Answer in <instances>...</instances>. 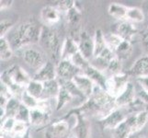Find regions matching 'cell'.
Segmentation results:
<instances>
[{"label":"cell","mask_w":148,"mask_h":138,"mask_svg":"<svg viewBox=\"0 0 148 138\" xmlns=\"http://www.w3.org/2000/svg\"><path fill=\"white\" fill-rule=\"evenodd\" d=\"M42 29V26H40L34 20H27L18 25L9 40H8L14 51L21 50L39 43Z\"/></svg>","instance_id":"cell-1"},{"label":"cell","mask_w":148,"mask_h":138,"mask_svg":"<svg viewBox=\"0 0 148 138\" xmlns=\"http://www.w3.org/2000/svg\"><path fill=\"white\" fill-rule=\"evenodd\" d=\"M64 39H62L59 32L53 27L42 26L39 41V46L49 60L57 65L62 59V49Z\"/></svg>","instance_id":"cell-2"},{"label":"cell","mask_w":148,"mask_h":138,"mask_svg":"<svg viewBox=\"0 0 148 138\" xmlns=\"http://www.w3.org/2000/svg\"><path fill=\"white\" fill-rule=\"evenodd\" d=\"M32 79L26 71L17 65L10 66L1 73V82L10 89L13 97L19 100Z\"/></svg>","instance_id":"cell-3"},{"label":"cell","mask_w":148,"mask_h":138,"mask_svg":"<svg viewBox=\"0 0 148 138\" xmlns=\"http://www.w3.org/2000/svg\"><path fill=\"white\" fill-rule=\"evenodd\" d=\"M17 52L19 54V56L22 58L25 64L28 65L30 68L37 71L42 68L49 60L47 55L40 49V46L36 47L35 45H30Z\"/></svg>","instance_id":"cell-4"},{"label":"cell","mask_w":148,"mask_h":138,"mask_svg":"<svg viewBox=\"0 0 148 138\" xmlns=\"http://www.w3.org/2000/svg\"><path fill=\"white\" fill-rule=\"evenodd\" d=\"M50 101L47 100H40V104L37 108L30 110V126L42 127L50 124L53 112Z\"/></svg>","instance_id":"cell-5"},{"label":"cell","mask_w":148,"mask_h":138,"mask_svg":"<svg viewBox=\"0 0 148 138\" xmlns=\"http://www.w3.org/2000/svg\"><path fill=\"white\" fill-rule=\"evenodd\" d=\"M71 117H75V124L72 128V135H74L76 138H90L91 124L88 118L71 110L61 119L68 120Z\"/></svg>","instance_id":"cell-6"},{"label":"cell","mask_w":148,"mask_h":138,"mask_svg":"<svg viewBox=\"0 0 148 138\" xmlns=\"http://www.w3.org/2000/svg\"><path fill=\"white\" fill-rule=\"evenodd\" d=\"M129 115L130 114L125 108H117L104 117L100 118L99 120V124L102 130H109L112 132L121 122H123Z\"/></svg>","instance_id":"cell-7"},{"label":"cell","mask_w":148,"mask_h":138,"mask_svg":"<svg viewBox=\"0 0 148 138\" xmlns=\"http://www.w3.org/2000/svg\"><path fill=\"white\" fill-rule=\"evenodd\" d=\"M72 135V129H70L68 120L59 119L52 124L45 126V138H68Z\"/></svg>","instance_id":"cell-8"},{"label":"cell","mask_w":148,"mask_h":138,"mask_svg":"<svg viewBox=\"0 0 148 138\" xmlns=\"http://www.w3.org/2000/svg\"><path fill=\"white\" fill-rule=\"evenodd\" d=\"M81 20H82V11L76 4L75 7H74L66 13V22H67V27L70 33L69 37L74 39L76 42L79 39L80 33L82 32Z\"/></svg>","instance_id":"cell-9"},{"label":"cell","mask_w":148,"mask_h":138,"mask_svg":"<svg viewBox=\"0 0 148 138\" xmlns=\"http://www.w3.org/2000/svg\"><path fill=\"white\" fill-rule=\"evenodd\" d=\"M130 76L127 73H121L108 78L105 90L116 99L128 85Z\"/></svg>","instance_id":"cell-10"},{"label":"cell","mask_w":148,"mask_h":138,"mask_svg":"<svg viewBox=\"0 0 148 138\" xmlns=\"http://www.w3.org/2000/svg\"><path fill=\"white\" fill-rule=\"evenodd\" d=\"M82 71L71 62L69 59H61L56 65V74L58 80H73L76 75L81 74Z\"/></svg>","instance_id":"cell-11"},{"label":"cell","mask_w":148,"mask_h":138,"mask_svg":"<svg viewBox=\"0 0 148 138\" xmlns=\"http://www.w3.org/2000/svg\"><path fill=\"white\" fill-rule=\"evenodd\" d=\"M77 44L81 54L90 62V60L94 57V38L88 32L82 30L77 41Z\"/></svg>","instance_id":"cell-12"},{"label":"cell","mask_w":148,"mask_h":138,"mask_svg":"<svg viewBox=\"0 0 148 138\" xmlns=\"http://www.w3.org/2000/svg\"><path fill=\"white\" fill-rule=\"evenodd\" d=\"M40 18L43 26L53 27L60 21L61 15L59 10L53 5H47L40 10Z\"/></svg>","instance_id":"cell-13"},{"label":"cell","mask_w":148,"mask_h":138,"mask_svg":"<svg viewBox=\"0 0 148 138\" xmlns=\"http://www.w3.org/2000/svg\"><path fill=\"white\" fill-rule=\"evenodd\" d=\"M32 79L40 81V82H47V81L57 79V74H56V65L48 60L42 68L36 71Z\"/></svg>","instance_id":"cell-14"},{"label":"cell","mask_w":148,"mask_h":138,"mask_svg":"<svg viewBox=\"0 0 148 138\" xmlns=\"http://www.w3.org/2000/svg\"><path fill=\"white\" fill-rule=\"evenodd\" d=\"M137 98L135 87L132 82H129L125 89L117 97L115 100L116 108H126L130 104H132Z\"/></svg>","instance_id":"cell-15"},{"label":"cell","mask_w":148,"mask_h":138,"mask_svg":"<svg viewBox=\"0 0 148 138\" xmlns=\"http://www.w3.org/2000/svg\"><path fill=\"white\" fill-rule=\"evenodd\" d=\"M115 33L124 41L132 43L134 38L138 33V29L136 28L134 23L129 21H121L116 25Z\"/></svg>","instance_id":"cell-16"},{"label":"cell","mask_w":148,"mask_h":138,"mask_svg":"<svg viewBox=\"0 0 148 138\" xmlns=\"http://www.w3.org/2000/svg\"><path fill=\"white\" fill-rule=\"evenodd\" d=\"M126 120L131 127L132 134L140 133L148 122V111H143L137 113L130 114Z\"/></svg>","instance_id":"cell-17"},{"label":"cell","mask_w":148,"mask_h":138,"mask_svg":"<svg viewBox=\"0 0 148 138\" xmlns=\"http://www.w3.org/2000/svg\"><path fill=\"white\" fill-rule=\"evenodd\" d=\"M129 76L139 78L148 76V56L144 55L137 59L131 66V68L126 72Z\"/></svg>","instance_id":"cell-18"},{"label":"cell","mask_w":148,"mask_h":138,"mask_svg":"<svg viewBox=\"0 0 148 138\" xmlns=\"http://www.w3.org/2000/svg\"><path fill=\"white\" fill-rule=\"evenodd\" d=\"M82 73L86 75L88 78L92 80V82L99 87V88L105 89L107 80H108V76L105 75L104 72H102L99 69L96 68L92 65H89L85 70L82 71Z\"/></svg>","instance_id":"cell-19"},{"label":"cell","mask_w":148,"mask_h":138,"mask_svg":"<svg viewBox=\"0 0 148 138\" xmlns=\"http://www.w3.org/2000/svg\"><path fill=\"white\" fill-rule=\"evenodd\" d=\"M73 82L77 87V89L85 95L86 98L88 99L92 95L96 85L92 82V80L88 78L83 73L76 75L73 78Z\"/></svg>","instance_id":"cell-20"},{"label":"cell","mask_w":148,"mask_h":138,"mask_svg":"<svg viewBox=\"0 0 148 138\" xmlns=\"http://www.w3.org/2000/svg\"><path fill=\"white\" fill-rule=\"evenodd\" d=\"M113 58H115V54L109 47H107L99 56H97V57L92 59L93 64H90V65H92L96 68H98L100 71H102V72H104Z\"/></svg>","instance_id":"cell-21"},{"label":"cell","mask_w":148,"mask_h":138,"mask_svg":"<svg viewBox=\"0 0 148 138\" xmlns=\"http://www.w3.org/2000/svg\"><path fill=\"white\" fill-rule=\"evenodd\" d=\"M61 89V85L58 79L47 81L43 83V94L42 100H56Z\"/></svg>","instance_id":"cell-22"},{"label":"cell","mask_w":148,"mask_h":138,"mask_svg":"<svg viewBox=\"0 0 148 138\" xmlns=\"http://www.w3.org/2000/svg\"><path fill=\"white\" fill-rule=\"evenodd\" d=\"M129 7H126L122 4L119 3H110L108 7V13L112 18L117 20L121 21H127V14H128Z\"/></svg>","instance_id":"cell-23"},{"label":"cell","mask_w":148,"mask_h":138,"mask_svg":"<svg viewBox=\"0 0 148 138\" xmlns=\"http://www.w3.org/2000/svg\"><path fill=\"white\" fill-rule=\"evenodd\" d=\"M77 52H79L77 42L69 36L66 37L62 49V59H70Z\"/></svg>","instance_id":"cell-24"},{"label":"cell","mask_w":148,"mask_h":138,"mask_svg":"<svg viewBox=\"0 0 148 138\" xmlns=\"http://www.w3.org/2000/svg\"><path fill=\"white\" fill-rule=\"evenodd\" d=\"M94 57L99 56L103 51L108 47L106 43V40H105V33L99 29L95 32L94 34Z\"/></svg>","instance_id":"cell-25"},{"label":"cell","mask_w":148,"mask_h":138,"mask_svg":"<svg viewBox=\"0 0 148 138\" xmlns=\"http://www.w3.org/2000/svg\"><path fill=\"white\" fill-rule=\"evenodd\" d=\"M132 53V43L127 42V41H123L113 52V54H115V57L118 58L121 62L128 59L131 56Z\"/></svg>","instance_id":"cell-26"},{"label":"cell","mask_w":148,"mask_h":138,"mask_svg":"<svg viewBox=\"0 0 148 138\" xmlns=\"http://www.w3.org/2000/svg\"><path fill=\"white\" fill-rule=\"evenodd\" d=\"M73 100H74V97L70 94V92L65 88L61 86L59 94L55 100V102H56L55 103V110L56 111L62 110L66 104H68L69 102H71Z\"/></svg>","instance_id":"cell-27"},{"label":"cell","mask_w":148,"mask_h":138,"mask_svg":"<svg viewBox=\"0 0 148 138\" xmlns=\"http://www.w3.org/2000/svg\"><path fill=\"white\" fill-rule=\"evenodd\" d=\"M21 105V100L16 97L10 98L8 103L5 107V118H15L17 115V112Z\"/></svg>","instance_id":"cell-28"},{"label":"cell","mask_w":148,"mask_h":138,"mask_svg":"<svg viewBox=\"0 0 148 138\" xmlns=\"http://www.w3.org/2000/svg\"><path fill=\"white\" fill-rule=\"evenodd\" d=\"M29 124L24 122H20V121H16V124H15L13 130L11 132V135L9 137L11 138H24L25 136H27L29 135Z\"/></svg>","instance_id":"cell-29"},{"label":"cell","mask_w":148,"mask_h":138,"mask_svg":"<svg viewBox=\"0 0 148 138\" xmlns=\"http://www.w3.org/2000/svg\"><path fill=\"white\" fill-rule=\"evenodd\" d=\"M26 91L37 100H42L43 94V83L32 79L26 87Z\"/></svg>","instance_id":"cell-30"},{"label":"cell","mask_w":148,"mask_h":138,"mask_svg":"<svg viewBox=\"0 0 148 138\" xmlns=\"http://www.w3.org/2000/svg\"><path fill=\"white\" fill-rule=\"evenodd\" d=\"M14 50L7 37H0V58L1 61H8L12 57Z\"/></svg>","instance_id":"cell-31"},{"label":"cell","mask_w":148,"mask_h":138,"mask_svg":"<svg viewBox=\"0 0 148 138\" xmlns=\"http://www.w3.org/2000/svg\"><path fill=\"white\" fill-rule=\"evenodd\" d=\"M131 135H132V132L127 120L112 131V138H129Z\"/></svg>","instance_id":"cell-32"},{"label":"cell","mask_w":148,"mask_h":138,"mask_svg":"<svg viewBox=\"0 0 148 138\" xmlns=\"http://www.w3.org/2000/svg\"><path fill=\"white\" fill-rule=\"evenodd\" d=\"M145 20V14L143 10L136 7H129L127 14V21L132 23H140Z\"/></svg>","instance_id":"cell-33"},{"label":"cell","mask_w":148,"mask_h":138,"mask_svg":"<svg viewBox=\"0 0 148 138\" xmlns=\"http://www.w3.org/2000/svg\"><path fill=\"white\" fill-rule=\"evenodd\" d=\"M121 69H122V62L120 61L118 58L115 57L111 60V62L108 65L107 69L104 71V73L108 78H110V76H112L121 74L122 73Z\"/></svg>","instance_id":"cell-34"},{"label":"cell","mask_w":148,"mask_h":138,"mask_svg":"<svg viewBox=\"0 0 148 138\" xmlns=\"http://www.w3.org/2000/svg\"><path fill=\"white\" fill-rule=\"evenodd\" d=\"M105 40H106L107 46H108L112 52H114V51L117 49V47H118V46L124 41L115 32L105 33Z\"/></svg>","instance_id":"cell-35"},{"label":"cell","mask_w":148,"mask_h":138,"mask_svg":"<svg viewBox=\"0 0 148 138\" xmlns=\"http://www.w3.org/2000/svg\"><path fill=\"white\" fill-rule=\"evenodd\" d=\"M69 60H71V62H72L76 67L79 68L81 71L85 70L90 65L89 61L86 60L84 56L81 54L80 52H77L76 54H75Z\"/></svg>","instance_id":"cell-36"},{"label":"cell","mask_w":148,"mask_h":138,"mask_svg":"<svg viewBox=\"0 0 148 138\" xmlns=\"http://www.w3.org/2000/svg\"><path fill=\"white\" fill-rule=\"evenodd\" d=\"M16 119L15 118H5L1 121V135L3 136H10L13 127L16 124Z\"/></svg>","instance_id":"cell-37"},{"label":"cell","mask_w":148,"mask_h":138,"mask_svg":"<svg viewBox=\"0 0 148 138\" xmlns=\"http://www.w3.org/2000/svg\"><path fill=\"white\" fill-rule=\"evenodd\" d=\"M20 100H21L22 103L26 107H28L29 110L37 108V107L39 106V104H40V100L35 99L34 97H32V95H29L26 90L23 92L21 98H20Z\"/></svg>","instance_id":"cell-38"},{"label":"cell","mask_w":148,"mask_h":138,"mask_svg":"<svg viewBox=\"0 0 148 138\" xmlns=\"http://www.w3.org/2000/svg\"><path fill=\"white\" fill-rule=\"evenodd\" d=\"M55 5H53V7L57 8L60 13L64 12V13H67L70 9H72L74 7H75L76 2L74 0H62V1H56L54 2Z\"/></svg>","instance_id":"cell-39"},{"label":"cell","mask_w":148,"mask_h":138,"mask_svg":"<svg viewBox=\"0 0 148 138\" xmlns=\"http://www.w3.org/2000/svg\"><path fill=\"white\" fill-rule=\"evenodd\" d=\"M15 119L18 121H20V122H27V124H29L30 110L28 108V107L25 106L22 102H21V105H20L19 109L17 112V115L15 117Z\"/></svg>","instance_id":"cell-40"},{"label":"cell","mask_w":148,"mask_h":138,"mask_svg":"<svg viewBox=\"0 0 148 138\" xmlns=\"http://www.w3.org/2000/svg\"><path fill=\"white\" fill-rule=\"evenodd\" d=\"M14 26V22L11 19H2L0 22V37H6V35L8 32H10Z\"/></svg>","instance_id":"cell-41"},{"label":"cell","mask_w":148,"mask_h":138,"mask_svg":"<svg viewBox=\"0 0 148 138\" xmlns=\"http://www.w3.org/2000/svg\"><path fill=\"white\" fill-rule=\"evenodd\" d=\"M140 43L145 55L148 56V27L143 30L140 33Z\"/></svg>","instance_id":"cell-42"},{"label":"cell","mask_w":148,"mask_h":138,"mask_svg":"<svg viewBox=\"0 0 148 138\" xmlns=\"http://www.w3.org/2000/svg\"><path fill=\"white\" fill-rule=\"evenodd\" d=\"M136 82L138 83L143 90L148 93V76H144V78H136Z\"/></svg>","instance_id":"cell-43"},{"label":"cell","mask_w":148,"mask_h":138,"mask_svg":"<svg viewBox=\"0 0 148 138\" xmlns=\"http://www.w3.org/2000/svg\"><path fill=\"white\" fill-rule=\"evenodd\" d=\"M13 3L14 2L12 0H1V1H0V9H1V11L11 8Z\"/></svg>","instance_id":"cell-44"},{"label":"cell","mask_w":148,"mask_h":138,"mask_svg":"<svg viewBox=\"0 0 148 138\" xmlns=\"http://www.w3.org/2000/svg\"><path fill=\"white\" fill-rule=\"evenodd\" d=\"M137 97H138L140 100H142L148 106V93H147V92L141 89L138 93H137Z\"/></svg>","instance_id":"cell-45"},{"label":"cell","mask_w":148,"mask_h":138,"mask_svg":"<svg viewBox=\"0 0 148 138\" xmlns=\"http://www.w3.org/2000/svg\"><path fill=\"white\" fill-rule=\"evenodd\" d=\"M129 138H145L144 135H141L140 133H136V134H132L129 136Z\"/></svg>","instance_id":"cell-46"},{"label":"cell","mask_w":148,"mask_h":138,"mask_svg":"<svg viewBox=\"0 0 148 138\" xmlns=\"http://www.w3.org/2000/svg\"><path fill=\"white\" fill-rule=\"evenodd\" d=\"M68 138H76V137H75V136L74 135H70V136H69Z\"/></svg>","instance_id":"cell-47"}]
</instances>
